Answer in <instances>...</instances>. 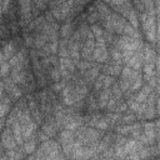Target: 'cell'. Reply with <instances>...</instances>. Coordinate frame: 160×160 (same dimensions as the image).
<instances>
[{
  "mask_svg": "<svg viewBox=\"0 0 160 160\" xmlns=\"http://www.w3.org/2000/svg\"><path fill=\"white\" fill-rule=\"evenodd\" d=\"M35 159L36 160H42V159H66L65 154L61 151V145L58 140L49 139L46 141L40 142V145L36 148L35 152Z\"/></svg>",
  "mask_w": 160,
  "mask_h": 160,
  "instance_id": "cell-1",
  "label": "cell"
},
{
  "mask_svg": "<svg viewBox=\"0 0 160 160\" xmlns=\"http://www.w3.org/2000/svg\"><path fill=\"white\" fill-rule=\"evenodd\" d=\"M144 42H142L141 39L131 38V36H128V35H115V39H114L111 45L115 46L116 49H119L122 52V51H135Z\"/></svg>",
  "mask_w": 160,
  "mask_h": 160,
  "instance_id": "cell-2",
  "label": "cell"
},
{
  "mask_svg": "<svg viewBox=\"0 0 160 160\" xmlns=\"http://www.w3.org/2000/svg\"><path fill=\"white\" fill-rule=\"evenodd\" d=\"M122 66H124L122 61H116V60H112V59L109 58L104 64H101L100 71L105 75H111L114 78H118L121 72Z\"/></svg>",
  "mask_w": 160,
  "mask_h": 160,
  "instance_id": "cell-3",
  "label": "cell"
},
{
  "mask_svg": "<svg viewBox=\"0 0 160 160\" xmlns=\"http://www.w3.org/2000/svg\"><path fill=\"white\" fill-rule=\"evenodd\" d=\"M0 144L4 148V150H11V149H15L19 146L15 138H14L11 128L5 126L2 129V131L0 132Z\"/></svg>",
  "mask_w": 160,
  "mask_h": 160,
  "instance_id": "cell-4",
  "label": "cell"
},
{
  "mask_svg": "<svg viewBox=\"0 0 160 160\" xmlns=\"http://www.w3.org/2000/svg\"><path fill=\"white\" fill-rule=\"evenodd\" d=\"M100 69H101V64L95 62L91 68H89L88 70H85V71L82 72L81 79H82V81L86 84V86H88L89 89L92 86V84H94L95 79H96V78H98V75L100 74Z\"/></svg>",
  "mask_w": 160,
  "mask_h": 160,
  "instance_id": "cell-5",
  "label": "cell"
},
{
  "mask_svg": "<svg viewBox=\"0 0 160 160\" xmlns=\"http://www.w3.org/2000/svg\"><path fill=\"white\" fill-rule=\"evenodd\" d=\"M141 75H142L141 71L134 70V69H131V68L124 65L122 69H121V72H120V75H119V80L126 82V84L129 85V88H130V85H131L139 76H141Z\"/></svg>",
  "mask_w": 160,
  "mask_h": 160,
  "instance_id": "cell-6",
  "label": "cell"
},
{
  "mask_svg": "<svg viewBox=\"0 0 160 160\" xmlns=\"http://www.w3.org/2000/svg\"><path fill=\"white\" fill-rule=\"evenodd\" d=\"M41 130L49 136V138H54L58 135L59 132V128L55 122V119L52 115L48 116V118H44V121L41 122Z\"/></svg>",
  "mask_w": 160,
  "mask_h": 160,
  "instance_id": "cell-7",
  "label": "cell"
},
{
  "mask_svg": "<svg viewBox=\"0 0 160 160\" xmlns=\"http://www.w3.org/2000/svg\"><path fill=\"white\" fill-rule=\"evenodd\" d=\"M95 48V40L94 39H86L82 41L81 49H80V58L88 61H94L92 60V51Z\"/></svg>",
  "mask_w": 160,
  "mask_h": 160,
  "instance_id": "cell-8",
  "label": "cell"
},
{
  "mask_svg": "<svg viewBox=\"0 0 160 160\" xmlns=\"http://www.w3.org/2000/svg\"><path fill=\"white\" fill-rule=\"evenodd\" d=\"M75 29H76V26L71 21V19H66L65 22L59 29V36L62 38V39H69L72 35V32H74Z\"/></svg>",
  "mask_w": 160,
  "mask_h": 160,
  "instance_id": "cell-9",
  "label": "cell"
},
{
  "mask_svg": "<svg viewBox=\"0 0 160 160\" xmlns=\"http://www.w3.org/2000/svg\"><path fill=\"white\" fill-rule=\"evenodd\" d=\"M14 106V101L4 92V95L0 98V118H5L9 111L12 109Z\"/></svg>",
  "mask_w": 160,
  "mask_h": 160,
  "instance_id": "cell-10",
  "label": "cell"
},
{
  "mask_svg": "<svg viewBox=\"0 0 160 160\" xmlns=\"http://www.w3.org/2000/svg\"><path fill=\"white\" fill-rule=\"evenodd\" d=\"M59 70H66L69 72H75L76 71V65L70 58H59Z\"/></svg>",
  "mask_w": 160,
  "mask_h": 160,
  "instance_id": "cell-11",
  "label": "cell"
},
{
  "mask_svg": "<svg viewBox=\"0 0 160 160\" xmlns=\"http://www.w3.org/2000/svg\"><path fill=\"white\" fill-rule=\"evenodd\" d=\"M32 38H34V44H32L34 49H41L45 44L49 42V38L44 32H34Z\"/></svg>",
  "mask_w": 160,
  "mask_h": 160,
  "instance_id": "cell-12",
  "label": "cell"
},
{
  "mask_svg": "<svg viewBox=\"0 0 160 160\" xmlns=\"http://www.w3.org/2000/svg\"><path fill=\"white\" fill-rule=\"evenodd\" d=\"M126 20H128V22H129L134 29L139 30V28H140V24H139V12L136 11L135 8H132V9L129 11V14H128V16H126ZM139 31H140V30H139Z\"/></svg>",
  "mask_w": 160,
  "mask_h": 160,
  "instance_id": "cell-13",
  "label": "cell"
},
{
  "mask_svg": "<svg viewBox=\"0 0 160 160\" xmlns=\"http://www.w3.org/2000/svg\"><path fill=\"white\" fill-rule=\"evenodd\" d=\"M48 74H49V79L51 82H56V81H60L61 80V75H60V71H59V68H50L48 70Z\"/></svg>",
  "mask_w": 160,
  "mask_h": 160,
  "instance_id": "cell-14",
  "label": "cell"
},
{
  "mask_svg": "<svg viewBox=\"0 0 160 160\" xmlns=\"http://www.w3.org/2000/svg\"><path fill=\"white\" fill-rule=\"evenodd\" d=\"M90 30L94 35V39L95 38H101L102 34H104V28L100 25V24H90Z\"/></svg>",
  "mask_w": 160,
  "mask_h": 160,
  "instance_id": "cell-15",
  "label": "cell"
},
{
  "mask_svg": "<svg viewBox=\"0 0 160 160\" xmlns=\"http://www.w3.org/2000/svg\"><path fill=\"white\" fill-rule=\"evenodd\" d=\"M10 70H11V66H10L9 61L5 60V61L1 64V66H0V79H2V78H5V76L10 75Z\"/></svg>",
  "mask_w": 160,
  "mask_h": 160,
  "instance_id": "cell-16",
  "label": "cell"
},
{
  "mask_svg": "<svg viewBox=\"0 0 160 160\" xmlns=\"http://www.w3.org/2000/svg\"><path fill=\"white\" fill-rule=\"evenodd\" d=\"M65 84H66V82H64L62 80H60V81L52 82V84H51V86H50V89H51L55 94H58V95H59V94H60V91L62 90V88L65 86Z\"/></svg>",
  "mask_w": 160,
  "mask_h": 160,
  "instance_id": "cell-17",
  "label": "cell"
},
{
  "mask_svg": "<svg viewBox=\"0 0 160 160\" xmlns=\"http://www.w3.org/2000/svg\"><path fill=\"white\" fill-rule=\"evenodd\" d=\"M115 81V78L111 76V75H105L104 76V80H102V89L105 88H111L112 82Z\"/></svg>",
  "mask_w": 160,
  "mask_h": 160,
  "instance_id": "cell-18",
  "label": "cell"
},
{
  "mask_svg": "<svg viewBox=\"0 0 160 160\" xmlns=\"http://www.w3.org/2000/svg\"><path fill=\"white\" fill-rule=\"evenodd\" d=\"M19 28H20V26H19L18 21H10V24H9V26H8V29H9L10 34H12V35H18Z\"/></svg>",
  "mask_w": 160,
  "mask_h": 160,
  "instance_id": "cell-19",
  "label": "cell"
},
{
  "mask_svg": "<svg viewBox=\"0 0 160 160\" xmlns=\"http://www.w3.org/2000/svg\"><path fill=\"white\" fill-rule=\"evenodd\" d=\"M36 139H38V142H42V141H46V140H49V139H51V138H49V136L40 129V130H36Z\"/></svg>",
  "mask_w": 160,
  "mask_h": 160,
  "instance_id": "cell-20",
  "label": "cell"
},
{
  "mask_svg": "<svg viewBox=\"0 0 160 160\" xmlns=\"http://www.w3.org/2000/svg\"><path fill=\"white\" fill-rule=\"evenodd\" d=\"M5 128V118H0V132Z\"/></svg>",
  "mask_w": 160,
  "mask_h": 160,
  "instance_id": "cell-21",
  "label": "cell"
},
{
  "mask_svg": "<svg viewBox=\"0 0 160 160\" xmlns=\"http://www.w3.org/2000/svg\"><path fill=\"white\" fill-rule=\"evenodd\" d=\"M0 159H6V156L4 154V148L1 146V144H0Z\"/></svg>",
  "mask_w": 160,
  "mask_h": 160,
  "instance_id": "cell-22",
  "label": "cell"
},
{
  "mask_svg": "<svg viewBox=\"0 0 160 160\" xmlns=\"http://www.w3.org/2000/svg\"><path fill=\"white\" fill-rule=\"evenodd\" d=\"M5 61V56H4V54H2V50L0 49V66H1V64Z\"/></svg>",
  "mask_w": 160,
  "mask_h": 160,
  "instance_id": "cell-23",
  "label": "cell"
}]
</instances>
